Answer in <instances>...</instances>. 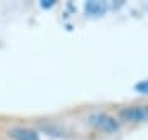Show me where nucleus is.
Listing matches in <instances>:
<instances>
[{
    "instance_id": "4",
    "label": "nucleus",
    "mask_w": 148,
    "mask_h": 140,
    "mask_svg": "<svg viewBox=\"0 0 148 140\" xmlns=\"http://www.w3.org/2000/svg\"><path fill=\"white\" fill-rule=\"evenodd\" d=\"M104 12H106V5H104L102 2L94 0V2H87V3H86V13H87V15L99 16V15H102Z\"/></svg>"
},
{
    "instance_id": "2",
    "label": "nucleus",
    "mask_w": 148,
    "mask_h": 140,
    "mask_svg": "<svg viewBox=\"0 0 148 140\" xmlns=\"http://www.w3.org/2000/svg\"><path fill=\"white\" fill-rule=\"evenodd\" d=\"M120 120L130 122V124H140L148 122V106H128L123 107L119 114Z\"/></svg>"
},
{
    "instance_id": "6",
    "label": "nucleus",
    "mask_w": 148,
    "mask_h": 140,
    "mask_svg": "<svg viewBox=\"0 0 148 140\" xmlns=\"http://www.w3.org/2000/svg\"><path fill=\"white\" fill-rule=\"evenodd\" d=\"M53 5H54L53 0H49V2H48V0H43L41 2V7H45V8H46V7H53Z\"/></svg>"
},
{
    "instance_id": "5",
    "label": "nucleus",
    "mask_w": 148,
    "mask_h": 140,
    "mask_svg": "<svg viewBox=\"0 0 148 140\" xmlns=\"http://www.w3.org/2000/svg\"><path fill=\"white\" fill-rule=\"evenodd\" d=\"M135 91H137V92H142V94H147V96H148V79L138 82L137 86H135Z\"/></svg>"
},
{
    "instance_id": "1",
    "label": "nucleus",
    "mask_w": 148,
    "mask_h": 140,
    "mask_svg": "<svg viewBox=\"0 0 148 140\" xmlns=\"http://www.w3.org/2000/svg\"><path fill=\"white\" fill-rule=\"evenodd\" d=\"M87 122H89L95 130L104 132V134H115V132H119V129H120V120L115 119L114 115H110V114H107V112L90 114L89 119H87Z\"/></svg>"
},
{
    "instance_id": "3",
    "label": "nucleus",
    "mask_w": 148,
    "mask_h": 140,
    "mask_svg": "<svg viewBox=\"0 0 148 140\" xmlns=\"http://www.w3.org/2000/svg\"><path fill=\"white\" fill-rule=\"evenodd\" d=\"M13 140H40L38 134L32 129H27V127H15L8 132Z\"/></svg>"
}]
</instances>
